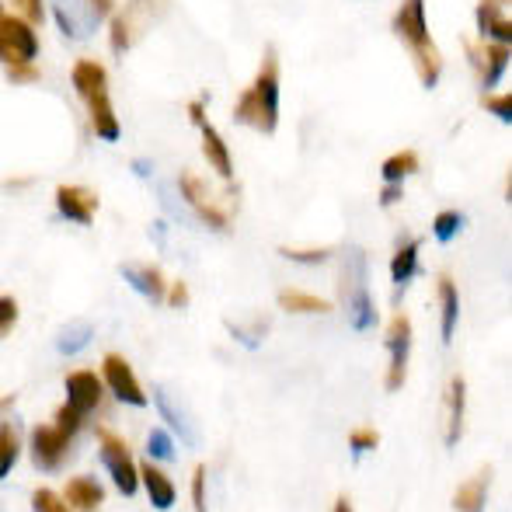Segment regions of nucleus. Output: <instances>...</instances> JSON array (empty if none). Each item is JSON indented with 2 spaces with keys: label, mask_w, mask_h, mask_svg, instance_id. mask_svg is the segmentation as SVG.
<instances>
[{
  "label": "nucleus",
  "mask_w": 512,
  "mask_h": 512,
  "mask_svg": "<svg viewBox=\"0 0 512 512\" xmlns=\"http://www.w3.org/2000/svg\"><path fill=\"white\" fill-rule=\"evenodd\" d=\"M391 32L398 35L411 53V67H415L422 88H436L439 74H443V56L432 46L429 25H425V0H405L391 21Z\"/></svg>",
  "instance_id": "obj_1"
},
{
  "label": "nucleus",
  "mask_w": 512,
  "mask_h": 512,
  "mask_svg": "<svg viewBox=\"0 0 512 512\" xmlns=\"http://www.w3.org/2000/svg\"><path fill=\"white\" fill-rule=\"evenodd\" d=\"M234 119L244 126L258 129V133H276L279 126V56L276 49H269L262 60V70L251 81V88L241 91L234 105Z\"/></svg>",
  "instance_id": "obj_2"
},
{
  "label": "nucleus",
  "mask_w": 512,
  "mask_h": 512,
  "mask_svg": "<svg viewBox=\"0 0 512 512\" xmlns=\"http://www.w3.org/2000/svg\"><path fill=\"white\" fill-rule=\"evenodd\" d=\"M70 81H74L77 95L84 98L91 115V129H95L98 140L115 143L119 140V119H115L112 98H108V74L98 60H77L74 70H70Z\"/></svg>",
  "instance_id": "obj_3"
},
{
  "label": "nucleus",
  "mask_w": 512,
  "mask_h": 512,
  "mask_svg": "<svg viewBox=\"0 0 512 512\" xmlns=\"http://www.w3.org/2000/svg\"><path fill=\"white\" fill-rule=\"evenodd\" d=\"M178 192H182V199L192 206V213H196L206 227L230 230V223H234V209H237L234 196H230V199L216 196V192L209 189L206 178L192 175V171H182V175H178Z\"/></svg>",
  "instance_id": "obj_4"
},
{
  "label": "nucleus",
  "mask_w": 512,
  "mask_h": 512,
  "mask_svg": "<svg viewBox=\"0 0 512 512\" xmlns=\"http://www.w3.org/2000/svg\"><path fill=\"white\" fill-rule=\"evenodd\" d=\"M98 446H102V464H105V471L112 474L119 495H126V499L129 495H136V488H140V467H136L129 446L108 429L98 432Z\"/></svg>",
  "instance_id": "obj_5"
},
{
  "label": "nucleus",
  "mask_w": 512,
  "mask_h": 512,
  "mask_svg": "<svg viewBox=\"0 0 512 512\" xmlns=\"http://www.w3.org/2000/svg\"><path fill=\"white\" fill-rule=\"evenodd\" d=\"M35 56H39L35 28L21 18L0 14V63L4 67H21V63H32Z\"/></svg>",
  "instance_id": "obj_6"
},
{
  "label": "nucleus",
  "mask_w": 512,
  "mask_h": 512,
  "mask_svg": "<svg viewBox=\"0 0 512 512\" xmlns=\"http://www.w3.org/2000/svg\"><path fill=\"white\" fill-rule=\"evenodd\" d=\"M345 297H349V317L356 331H370L377 324V307H373V297L366 290V262L363 251H356L345 269Z\"/></svg>",
  "instance_id": "obj_7"
},
{
  "label": "nucleus",
  "mask_w": 512,
  "mask_h": 512,
  "mask_svg": "<svg viewBox=\"0 0 512 512\" xmlns=\"http://www.w3.org/2000/svg\"><path fill=\"white\" fill-rule=\"evenodd\" d=\"M70 446H74V436L60 429V425H35L32 429V460L39 471L56 474L63 464L70 460Z\"/></svg>",
  "instance_id": "obj_8"
},
{
  "label": "nucleus",
  "mask_w": 512,
  "mask_h": 512,
  "mask_svg": "<svg viewBox=\"0 0 512 512\" xmlns=\"http://www.w3.org/2000/svg\"><path fill=\"white\" fill-rule=\"evenodd\" d=\"M102 373H105V384L108 391L115 394V401H122V405H133V408H147V391H143V384L136 380L133 366L126 363L122 356H115V352H108L102 359Z\"/></svg>",
  "instance_id": "obj_9"
},
{
  "label": "nucleus",
  "mask_w": 512,
  "mask_h": 512,
  "mask_svg": "<svg viewBox=\"0 0 512 512\" xmlns=\"http://www.w3.org/2000/svg\"><path fill=\"white\" fill-rule=\"evenodd\" d=\"M387 352H391V366H387V391H401L408 377V359H411V321L398 314L387 328Z\"/></svg>",
  "instance_id": "obj_10"
},
{
  "label": "nucleus",
  "mask_w": 512,
  "mask_h": 512,
  "mask_svg": "<svg viewBox=\"0 0 512 512\" xmlns=\"http://www.w3.org/2000/svg\"><path fill=\"white\" fill-rule=\"evenodd\" d=\"M102 398H105V384L98 373H91V370L67 373V405L74 411H81V415L88 418L91 411L102 405Z\"/></svg>",
  "instance_id": "obj_11"
},
{
  "label": "nucleus",
  "mask_w": 512,
  "mask_h": 512,
  "mask_svg": "<svg viewBox=\"0 0 512 512\" xmlns=\"http://www.w3.org/2000/svg\"><path fill=\"white\" fill-rule=\"evenodd\" d=\"M467 56H471L474 67H478V74H481V91H492L495 84L502 81L506 67H509V46H502V42H481V46H467Z\"/></svg>",
  "instance_id": "obj_12"
},
{
  "label": "nucleus",
  "mask_w": 512,
  "mask_h": 512,
  "mask_svg": "<svg viewBox=\"0 0 512 512\" xmlns=\"http://www.w3.org/2000/svg\"><path fill=\"white\" fill-rule=\"evenodd\" d=\"M56 209H60V216H67V220L81 223V227H91L98 213V196L91 189H84V185H60V189H56Z\"/></svg>",
  "instance_id": "obj_13"
},
{
  "label": "nucleus",
  "mask_w": 512,
  "mask_h": 512,
  "mask_svg": "<svg viewBox=\"0 0 512 512\" xmlns=\"http://www.w3.org/2000/svg\"><path fill=\"white\" fill-rule=\"evenodd\" d=\"M119 276L126 279L140 297H147L150 304H164V297H168V279H164V272L157 269V265H122Z\"/></svg>",
  "instance_id": "obj_14"
},
{
  "label": "nucleus",
  "mask_w": 512,
  "mask_h": 512,
  "mask_svg": "<svg viewBox=\"0 0 512 512\" xmlns=\"http://www.w3.org/2000/svg\"><path fill=\"white\" fill-rule=\"evenodd\" d=\"M63 502L70 506V512H98L105 502V488L98 485V478L91 474H81V478L67 481V492H63Z\"/></svg>",
  "instance_id": "obj_15"
},
{
  "label": "nucleus",
  "mask_w": 512,
  "mask_h": 512,
  "mask_svg": "<svg viewBox=\"0 0 512 512\" xmlns=\"http://www.w3.org/2000/svg\"><path fill=\"white\" fill-rule=\"evenodd\" d=\"M488 485H492V467H481L471 481H464V485L457 488V495H453V509L457 512H485Z\"/></svg>",
  "instance_id": "obj_16"
},
{
  "label": "nucleus",
  "mask_w": 512,
  "mask_h": 512,
  "mask_svg": "<svg viewBox=\"0 0 512 512\" xmlns=\"http://www.w3.org/2000/svg\"><path fill=\"white\" fill-rule=\"evenodd\" d=\"M140 481H143V488H147V495H150V506L154 509H171L178 502V492H175V481L168 478V474H161L154 464H143L140 467Z\"/></svg>",
  "instance_id": "obj_17"
},
{
  "label": "nucleus",
  "mask_w": 512,
  "mask_h": 512,
  "mask_svg": "<svg viewBox=\"0 0 512 512\" xmlns=\"http://www.w3.org/2000/svg\"><path fill=\"white\" fill-rule=\"evenodd\" d=\"M436 290H439V324H443V342L450 345L453 331H457V321H460V293H457V283H453L450 276H439Z\"/></svg>",
  "instance_id": "obj_18"
},
{
  "label": "nucleus",
  "mask_w": 512,
  "mask_h": 512,
  "mask_svg": "<svg viewBox=\"0 0 512 512\" xmlns=\"http://www.w3.org/2000/svg\"><path fill=\"white\" fill-rule=\"evenodd\" d=\"M154 405H157V411H161L164 422H168V429H175L178 436L185 439V443H192V446L199 443V436H196V429H192L189 415H185V411L178 408V401L171 398V391H164V387H157V391H154Z\"/></svg>",
  "instance_id": "obj_19"
},
{
  "label": "nucleus",
  "mask_w": 512,
  "mask_h": 512,
  "mask_svg": "<svg viewBox=\"0 0 512 512\" xmlns=\"http://www.w3.org/2000/svg\"><path fill=\"white\" fill-rule=\"evenodd\" d=\"M203 129V154H206V161L213 164V171L223 178V182H230L234 178V161H230V150H227V140H223L220 133H216L213 126H199Z\"/></svg>",
  "instance_id": "obj_20"
},
{
  "label": "nucleus",
  "mask_w": 512,
  "mask_h": 512,
  "mask_svg": "<svg viewBox=\"0 0 512 512\" xmlns=\"http://www.w3.org/2000/svg\"><path fill=\"white\" fill-rule=\"evenodd\" d=\"M450 422H446V446H457L460 436H464V415H467V384L460 377L450 380Z\"/></svg>",
  "instance_id": "obj_21"
},
{
  "label": "nucleus",
  "mask_w": 512,
  "mask_h": 512,
  "mask_svg": "<svg viewBox=\"0 0 512 512\" xmlns=\"http://www.w3.org/2000/svg\"><path fill=\"white\" fill-rule=\"evenodd\" d=\"M418 276V241H405L391 258V279L394 286H408Z\"/></svg>",
  "instance_id": "obj_22"
},
{
  "label": "nucleus",
  "mask_w": 512,
  "mask_h": 512,
  "mask_svg": "<svg viewBox=\"0 0 512 512\" xmlns=\"http://www.w3.org/2000/svg\"><path fill=\"white\" fill-rule=\"evenodd\" d=\"M91 338H95V328H91L88 321H74L56 335V352H60V356H74V352L88 349Z\"/></svg>",
  "instance_id": "obj_23"
},
{
  "label": "nucleus",
  "mask_w": 512,
  "mask_h": 512,
  "mask_svg": "<svg viewBox=\"0 0 512 512\" xmlns=\"http://www.w3.org/2000/svg\"><path fill=\"white\" fill-rule=\"evenodd\" d=\"M279 307H283L286 314H328L331 310L328 300L314 297V293H300V290L279 293Z\"/></svg>",
  "instance_id": "obj_24"
},
{
  "label": "nucleus",
  "mask_w": 512,
  "mask_h": 512,
  "mask_svg": "<svg viewBox=\"0 0 512 512\" xmlns=\"http://www.w3.org/2000/svg\"><path fill=\"white\" fill-rule=\"evenodd\" d=\"M418 171V154L415 150H401V154L387 157L384 168H380V175H384L387 185H401L405 178H411Z\"/></svg>",
  "instance_id": "obj_25"
},
{
  "label": "nucleus",
  "mask_w": 512,
  "mask_h": 512,
  "mask_svg": "<svg viewBox=\"0 0 512 512\" xmlns=\"http://www.w3.org/2000/svg\"><path fill=\"white\" fill-rule=\"evenodd\" d=\"M18 457H21V436H18V429H14L11 422H4V425H0V481L14 471Z\"/></svg>",
  "instance_id": "obj_26"
},
{
  "label": "nucleus",
  "mask_w": 512,
  "mask_h": 512,
  "mask_svg": "<svg viewBox=\"0 0 512 512\" xmlns=\"http://www.w3.org/2000/svg\"><path fill=\"white\" fill-rule=\"evenodd\" d=\"M460 227H464V213H457V209H446V213H439L436 220H432V234L443 244L453 241V237L460 234Z\"/></svg>",
  "instance_id": "obj_27"
},
{
  "label": "nucleus",
  "mask_w": 512,
  "mask_h": 512,
  "mask_svg": "<svg viewBox=\"0 0 512 512\" xmlns=\"http://www.w3.org/2000/svg\"><path fill=\"white\" fill-rule=\"evenodd\" d=\"M279 255L290 258V262H300V265H321L335 255V248H279Z\"/></svg>",
  "instance_id": "obj_28"
},
{
  "label": "nucleus",
  "mask_w": 512,
  "mask_h": 512,
  "mask_svg": "<svg viewBox=\"0 0 512 512\" xmlns=\"http://www.w3.org/2000/svg\"><path fill=\"white\" fill-rule=\"evenodd\" d=\"M147 453L154 460H175V443H171V436L164 429H154L147 436Z\"/></svg>",
  "instance_id": "obj_29"
},
{
  "label": "nucleus",
  "mask_w": 512,
  "mask_h": 512,
  "mask_svg": "<svg viewBox=\"0 0 512 512\" xmlns=\"http://www.w3.org/2000/svg\"><path fill=\"white\" fill-rule=\"evenodd\" d=\"M380 446V432L377 429H356L349 432V450L356 453V457H363V453H373Z\"/></svg>",
  "instance_id": "obj_30"
},
{
  "label": "nucleus",
  "mask_w": 512,
  "mask_h": 512,
  "mask_svg": "<svg viewBox=\"0 0 512 512\" xmlns=\"http://www.w3.org/2000/svg\"><path fill=\"white\" fill-rule=\"evenodd\" d=\"M499 14H509V0H481L478 4V32L485 35Z\"/></svg>",
  "instance_id": "obj_31"
},
{
  "label": "nucleus",
  "mask_w": 512,
  "mask_h": 512,
  "mask_svg": "<svg viewBox=\"0 0 512 512\" xmlns=\"http://www.w3.org/2000/svg\"><path fill=\"white\" fill-rule=\"evenodd\" d=\"M32 509L35 512H70L67 502H63L56 492H49V488H39V492L32 495Z\"/></svg>",
  "instance_id": "obj_32"
},
{
  "label": "nucleus",
  "mask_w": 512,
  "mask_h": 512,
  "mask_svg": "<svg viewBox=\"0 0 512 512\" xmlns=\"http://www.w3.org/2000/svg\"><path fill=\"white\" fill-rule=\"evenodd\" d=\"M53 425H60V429L67 432V436H74V439H77V432L84 429V415H81V411H74L70 405H63L60 411H56Z\"/></svg>",
  "instance_id": "obj_33"
},
{
  "label": "nucleus",
  "mask_w": 512,
  "mask_h": 512,
  "mask_svg": "<svg viewBox=\"0 0 512 512\" xmlns=\"http://www.w3.org/2000/svg\"><path fill=\"white\" fill-rule=\"evenodd\" d=\"M14 7H18V18L28 21V25H42L46 21V0H14Z\"/></svg>",
  "instance_id": "obj_34"
},
{
  "label": "nucleus",
  "mask_w": 512,
  "mask_h": 512,
  "mask_svg": "<svg viewBox=\"0 0 512 512\" xmlns=\"http://www.w3.org/2000/svg\"><path fill=\"white\" fill-rule=\"evenodd\" d=\"M206 478L209 471L203 464L196 467V474H192V509L196 512H209V502H206Z\"/></svg>",
  "instance_id": "obj_35"
},
{
  "label": "nucleus",
  "mask_w": 512,
  "mask_h": 512,
  "mask_svg": "<svg viewBox=\"0 0 512 512\" xmlns=\"http://www.w3.org/2000/svg\"><path fill=\"white\" fill-rule=\"evenodd\" d=\"M481 105H485L499 122H512V95H485Z\"/></svg>",
  "instance_id": "obj_36"
},
{
  "label": "nucleus",
  "mask_w": 512,
  "mask_h": 512,
  "mask_svg": "<svg viewBox=\"0 0 512 512\" xmlns=\"http://www.w3.org/2000/svg\"><path fill=\"white\" fill-rule=\"evenodd\" d=\"M18 324V304L14 297H0V338H7Z\"/></svg>",
  "instance_id": "obj_37"
},
{
  "label": "nucleus",
  "mask_w": 512,
  "mask_h": 512,
  "mask_svg": "<svg viewBox=\"0 0 512 512\" xmlns=\"http://www.w3.org/2000/svg\"><path fill=\"white\" fill-rule=\"evenodd\" d=\"M129 42H133V35H129V21L122 18V14H115L112 18V49L115 53H126Z\"/></svg>",
  "instance_id": "obj_38"
},
{
  "label": "nucleus",
  "mask_w": 512,
  "mask_h": 512,
  "mask_svg": "<svg viewBox=\"0 0 512 512\" xmlns=\"http://www.w3.org/2000/svg\"><path fill=\"white\" fill-rule=\"evenodd\" d=\"M7 81L11 84H32L39 81V70L32 63H21V67H7Z\"/></svg>",
  "instance_id": "obj_39"
},
{
  "label": "nucleus",
  "mask_w": 512,
  "mask_h": 512,
  "mask_svg": "<svg viewBox=\"0 0 512 512\" xmlns=\"http://www.w3.org/2000/svg\"><path fill=\"white\" fill-rule=\"evenodd\" d=\"M84 7H88V14L95 21H105V18H112V11H115V0H81Z\"/></svg>",
  "instance_id": "obj_40"
},
{
  "label": "nucleus",
  "mask_w": 512,
  "mask_h": 512,
  "mask_svg": "<svg viewBox=\"0 0 512 512\" xmlns=\"http://www.w3.org/2000/svg\"><path fill=\"white\" fill-rule=\"evenodd\" d=\"M164 304H171V307H185V304H189V286H185V283L168 286V297H164Z\"/></svg>",
  "instance_id": "obj_41"
},
{
  "label": "nucleus",
  "mask_w": 512,
  "mask_h": 512,
  "mask_svg": "<svg viewBox=\"0 0 512 512\" xmlns=\"http://www.w3.org/2000/svg\"><path fill=\"white\" fill-rule=\"evenodd\" d=\"M401 196H405V192H401V185H387V189L380 192V206H394Z\"/></svg>",
  "instance_id": "obj_42"
},
{
  "label": "nucleus",
  "mask_w": 512,
  "mask_h": 512,
  "mask_svg": "<svg viewBox=\"0 0 512 512\" xmlns=\"http://www.w3.org/2000/svg\"><path fill=\"white\" fill-rule=\"evenodd\" d=\"M189 119L196 122V126H206V108H203V102H192L189 105Z\"/></svg>",
  "instance_id": "obj_43"
},
{
  "label": "nucleus",
  "mask_w": 512,
  "mask_h": 512,
  "mask_svg": "<svg viewBox=\"0 0 512 512\" xmlns=\"http://www.w3.org/2000/svg\"><path fill=\"white\" fill-rule=\"evenodd\" d=\"M331 512H352L349 499H335V509H331Z\"/></svg>",
  "instance_id": "obj_44"
},
{
  "label": "nucleus",
  "mask_w": 512,
  "mask_h": 512,
  "mask_svg": "<svg viewBox=\"0 0 512 512\" xmlns=\"http://www.w3.org/2000/svg\"><path fill=\"white\" fill-rule=\"evenodd\" d=\"M11 401H14V398H0V411H4V408H11Z\"/></svg>",
  "instance_id": "obj_45"
},
{
  "label": "nucleus",
  "mask_w": 512,
  "mask_h": 512,
  "mask_svg": "<svg viewBox=\"0 0 512 512\" xmlns=\"http://www.w3.org/2000/svg\"><path fill=\"white\" fill-rule=\"evenodd\" d=\"M0 14H4V11H0Z\"/></svg>",
  "instance_id": "obj_46"
}]
</instances>
